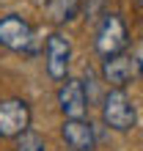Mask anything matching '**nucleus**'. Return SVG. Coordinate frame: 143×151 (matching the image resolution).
I'll return each mask as SVG.
<instances>
[{"label":"nucleus","instance_id":"f257e3e1","mask_svg":"<svg viewBox=\"0 0 143 151\" xmlns=\"http://www.w3.org/2000/svg\"><path fill=\"white\" fill-rule=\"evenodd\" d=\"M102 124L113 132H132L138 127V107L124 88H110L102 99Z\"/></svg>","mask_w":143,"mask_h":151},{"label":"nucleus","instance_id":"f03ea898","mask_svg":"<svg viewBox=\"0 0 143 151\" xmlns=\"http://www.w3.org/2000/svg\"><path fill=\"white\" fill-rule=\"evenodd\" d=\"M102 77L110 88H124L132 80L143 77V44L132 52H121V55L105 58L102 60Z\"/></svg>","mask_w":143,"mask_h":151},{"label":"nucleus","instance_id":"7ed1b4c3","mask_svg":"<svg viewBox=\"0 0 143 151\" xmlns=\"http://www.w3.org/2000/svg\"><path fill=\"white\" fill-rule=\"evenodd\" d=\"M94 47H96V52H99L102 58H113V55L127 52V47H129V28H127V22H124L118 14H105L99 28H96Z\"/></svg>","mask_w":143,"mask_h":151},{"label":"nucleus","instance_id":"20e7f679","mask_svg":"<svg viewBox=\"0 0 143 151\" xmlns=\"http://www.w3.org/2000/svg\"><path fill=\"white\" fill-rule=\"evenodd\" d=\"M44 66H47L50 80L64 83L69 77V63H72V41L61 30H52L47 36V47H44Z\"/></svg>","mask_w":143,"mask_h":151},{"label":"nucleus","instance_id":"39448f33","mask_svg":"<svg viewBox=\"0 0 143 151\" xmlns=\"http://www.w3.org/2000/svg\"><path fill=\"white\" fill-rule=\"evenodd\" d=\"M0 47L11 52H30L33 47V25L20 14L0 17Z\"/></svg>","mask_w":143,"mask_h":151},{"label":"nucleus","instance_id":"423d86ee","mask_svg":"<svg viewBox=\"0 0 143 151\" xmlns=\"http://www.w3.org/2000/svg\"><path fill=\"white\" fill-rule=\"evenodd\" d=\"M30 104L25 99H0V137H17L25 129H30Z\"/></svg>","mask_w":143,"mask_h":151},{"label":"nucleus","instance_id":"0eeeda50","mask_svg":"<svg viewBox=\"0 0 143 151\" xmlns=\"http://www.w3.org/2000/svg\"><path fill=\"white\" fill-rule=\"evenodd\" d=\"M58 107L66 118H85L88 110V91L85 83L77 77H66L58 88Z\"/></svg>","mask_w":143,"mask_h":151},{"label":"nucleus","instance_id":"6e6552de","mask_svg":"<svg viewBox=\"0 0 143 151\" xmlns=\"http://www.w3.org/2000/svg\"><path fill=\"white\" fill-rule=\"evenodd\" d=\"M61 137L72 151H94L96 132L88 118H66L61 124Z\"/></svg>","mask_w":143,"mask_h":151},{"label":"nucleus","instance_id":"1a4fd4ad","mask_svg":"<svg viewBox=\"0 0 143 151\" xmlns=\"http://www.w3.org/2000/svg\"><path fill=\"white\" fill-rule=\"evenodd\" d=\"M44 6H47V14H50V19L55 25H66L80 14L83 0H47Z\"/></svg>","mask_w":143,"mask_h":151},{"label":"nucleus","instance_id":"9d476101","mask_svg":"<svg viewBox=\"0 0 143 151\" xmlns=\"http://www.w3.org/2000/svg\"><path fill=\"white\" fill-rule=\"evenodd\" d=\"M14 151H47V140L36 129H25L22 135H17Z\"/></svg>","mask_w":143,"mask_h":151},{"label":"nucleus","instance_id":"9b49d317","mask_svg":"<svg viewBox=\"0 0 143 151\" xmlns=\"http://www.w3.org/2000/svg\"><path fill=\"white\" fill-rule=\"evenodd\" d=\"M132 3H135V6H140V8H143V0H132Z\"/></svg>","mask_w":143,"mask_h":151}]
</instances>
